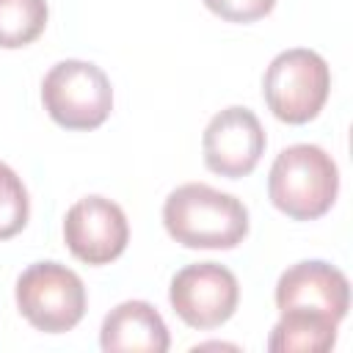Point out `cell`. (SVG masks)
Instances as JSON below:
<instances>
[{
	"label": "cell",
	"instance_id": "1",
	"mask_svg": "<svg viewBox=\"0 0 353 353\" xmlns=\"http://www.w3.org/2000/svg\"><path fill=\"white\" fill-rule=\"evenodd\" d=\"M163 223L185 248H234L248 234V210L232 193L188 182L168 193Z\"/></svg>",
	"mask_w": 353,
	"mask_h": 353
},
{
	"label": "cell",
	"instance_id": "2",
	"mask_svg": "<svg viewBox=\"0 0 353 353\" xmlns=\"http://www.w3.org/2000/svg\"><path fill=\"white\" fill-rule=\"evenodd\" d=\"M339 171L331 154L314 143H295L276 154L268 174V196L292 221H314L331 210Z\"/></svg>",
	"mask_w": 353,
	"mask_h": 353
},
{
	"label": "cell",
	"instance_id": "3",
	"mask_svg": "<svg viewBox=\"0 0 353 353\" xmlns=\"http://www.w3.org/2000/svg\"><path fill=\"white\" fill-rule=\"evenodd\" d=\"M331 91L328 63L306 47L279 52L262 77V94L270 113L287 124L312 121Z\"/></svg>",
	"mask_w": 353,
	"mask_h": 353
},
{
	"label": "cell",
	"instance_id": "4",
	"mask_svg": "<svg viewBox=\"0 0 353 353\" xmlns=\"http://www.w3.org/2000/svg\"><path fill=\"white\" fill-rule=\"evenodd\" d=\"M41 102L63 130H97L113 110V88L97 63L72 58L44 74Z\"/></svg>",
	"mask_w": 353,
	"mask_h": 353
},
{
	"label": "cell",
	"instance_id": "5",
	"mask_svg": "<svg viewBox=\"0 0 353 353\" xmlns=\"http://www.w3.org/2000/svg\"><path fill=\"white\" fill-rule=\"evenodd\" d=\"M17 306L44 334L72 331L85 314L83 279L61 262H33L17 279Z\"/></svg>",
	"mask_w": 353,
	"mask_h": 353
},
{
	"label": "cell",
	"instance_id": "6",
	"mask_svg": "<svg viewBox=\"0 0 353 353\" xmlns=\"http://www.w3.org/2000/svg\"><path fill=\"white\" fill-rule=\"evenodd\" d=\"M168 301L185 325L210 331L234 314L240 284L229 268L218 262H196L174 273Z\"/></svg>",
	"mask_w": 353,
	"mask_h": 353
},
{
	"label": "cell",
	"instance_id": "7",
	"mask_svg": "<svg viewBox=\"0 0 353 353\" xmlns=\"http://www.w3.org/2000/svg\"><path fill=\"white\" fill-rule=\"evenodd\" d=\"M276 306L281 314H314L339 323L350 309L347 276L323 259L298 262L279 276Z\"/></svg>",
	"mask_w": 353,
	"mask_h": 353
},
{
	"label": "cell",
	"instance_id": "8",
	"mask_svg": "<svg viewBox=\"0 0 353 353\" xmlns=\"http://www.w3.org/2000/svg\"><path fill=\"white\" fill-rule=\"evenodd\" d=\"M63 240L72 256L85 265H108L124 254L130 223L124 210L105 196H85L63 218Z\"/></svg>",
	"mask_w": 353,
	"mask_h": 353
},
{
	"label": "cell",
	"instance_id": "9",
	"mask_svg": "<svg viewBox=\"0 0 353 353\" xmlns=\"http://www.w3.org/2000/svg\"><path fill=\"white\" fill-rule=\"evenodd\" d=\"M204 165L226 179L251 174L265 152V130L254 110L232 105L215 113L201 138Z\"/></svg>",
	"mask_w": 353,
	"mask_h": 353
},
{
	"label": "cell",
	"instance_id": "10",
	"mask_svg": "<svg viewBox=\"0 0 353 353\" xmlns=\"http://www.w3.org/2000/svg\"><path fill=\"white\" fill-rule=\"evenodd\" d=\"M105 353H165L171 339L160 312L146 301H124L110 309L99 328Z\"/></svg>",
	"mask_w": 353,
	"mask_h": 353
},
{
	"label": "cell",
	"instance_id": "11",
	"mask_svg": "<svg viewBox=\"0 0 353 353\" xmlns=\"http://www.w3.org/2000/svg\"><path fill=\"white\" fill-rule=\"evenodd\" d=\"M334 320L314 317V314H281L273 325L268 350L273 353H325L336 342Z\"/></svg>",
	"mask_w": 353,
	"mask_h": 353
},
{
	"label": "cell",
	"instance_id": "12",
	"mask_svg": "<svg viewBox=\"0 0 353 353\" xmlns=\"http://www.w3.org/2000/svg\"><path fill=\"white\" fill-rule=\"evenodd\" d=\"M47 25L44 0H0V47L17 50L36 41Z\"/></svg>",
	"mask_w": 353,
	"mask_h": 353
},
{
	"label": "cell",
	"instance_id": "13",
	"mask_svg": "<svg viewBox=\"0 0 353 353\" xmlns=\"http://www.w3.org/2000/svg\"><path fill=\"white\" fill-rule=\"evenodd\" d=\"M28 190L14 168L0 163V240L19 234L28 223Z\"/></svg>",
	"mask_w": 353,
	"mask_h": 353
},
{
	"label": "cell",
	"instance_id": "14",
	"mask_svg": "<svg viewBox=\"0 0 353 353\" xmlns=\"http://www.w3.org/2000/svg\"><path fill=\"white\" fill-rule=\"evenodd\" d=\"M204 6L226 22H256L273 11L276 0H204Z\"/></svg>",
	"mask_w": 353,
	"mask_h": 353
}]
</instances>
